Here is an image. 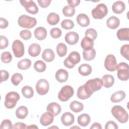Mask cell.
Listing matches in <instances>:
<instances>
[{
	"label": "cell",
	"mask_w": 129,
	"mask_h": 129,
	"mask_svg": "<svg viewBox=\"0 0 129 129\" xmlns=\"http://www.w3.org/2000/svg\"><path fill=\"white\" fill-rule=\"evenodd\" d=\"M126 96L125 93L122 90H119L113 93L110 97V100L113 103L119 102L122 101Z\"/></svg>",
	"instance_id": "21"
},
{
	"label": "cell",
	"mask_w": 129,
	"mask_h": 129,
	"mask_svg": "<svg viewBox=\"0 0 129 129\" xmlns=\"http://www.w3.org/2000/svg\"><path fill=\"white\" fill-rule=\"evenodd\" d=\"M77 97L82 100L87 99L91 96L87 92L83 85L79 87L77 90Z\"/></svg>",
	"instance_id": "34"
},
{
	"label": "cell",
	"mask_w": 129,
	"mask_h": 129,
	"mask_svg": "<svg viewBox=\"0 0 129 129\" xmlns=\"http://www.w3.org/2000/svg\"><path fill=\"white\" fill-rule=\"evenodd\" d=\"M101 80L103 83V86L106 88H110L114 83V78L111 75L106 74L102 77Z\"/></svg>",
	"instance_id": "27"
},
{
	"label": "cell",
	"mask_w": 129,
	"mask_h": 129,
	"mask_svg": "<svg viewBox=\"0 0 129 129\" xmlns=\"http://www.w3.org/2000/svg\"><path fill=\"white\" fill-rule=\"evenodd\" d=\"M75 121L74 115L70 112L63 113L61 116V123L65 126H69L74 123Z\"/></svg>",
	"instance_id": "15"
},
{
	"label": "cell",
	"mask_w": 129,
	"mask_h": 129,
	"mask_svg": "<svg viewBox=\"0 0 129 129\" xmlns=\"http://www.w3.org/2000/svg\"><path fill=\"white\" fill-rule=\"evenodd\" d=\"M62 14L66 17H71L75 14V9L69 5L66 6L62 9Z\"/></svg>",
	"instance_id": "39"
},
{
	"label": "cell",
	"mask_w": 129,
	"mask_h": 129,
	"mask_svg": "<svg viewBox=\"0 0 129 129\" xmlns=\"http://www.w3.org/2000/svg\"><path fill=\"white\" fill-rule=\"evenodd\" d=\"M12 60V55L9 51H5L1 54V60L5 63H10Z\"/></svg>",
	"instance_id": "42"
},
{
	"label": "cell",
	"mask_w": 129,
	"mask_h": 129,
	"mask_svg": "<svg viewBox=\"0 0 129 129\" xmlns=\"http://www.w3.org/2000/svg\"><path fill=\"white\" fill-rule=\"evenodd\" d=\"M112 115L121 123H126L128 121V114L127 111L121 106H114L111 110Z\"/></svg>",
	"instance_id": "2"
},
{
	"label": "cell",
	"mask_w": 129,
	"mask_h": 129,
	"mask_svg": "<svg viewBox=\"0 0 129 129\" xmlns=\"http://www.w3.org/2000/svg\"><path fill=\"white\" fill-rule=\"evenodd\" d=\"M42 58L46 62H51L55 58L54 52L50 48L45 49L42 53Z\"/></svg>",
	"instance_id": "23"
},
{
	"label": "cell",
	"mask_w": 129,
	"mask_h": 129,
	"mask_svg": "<svg viewBox=\"0 0 129 129\" xmlns=\"http://www.w3.org/2000/svg\"><path fill=\"white\" fill-rule=\"evenodd\" d=\"M61 106L56 102H51L47 106L46 110L50 112L54 116L58 115L61 111Z\"/></svg>",
	"instance_id": "16"
},
{
	"label": "cell",
	"mask_w": 129,
	"mask_h": 129,
	"mask_svg": "<svg viewBox=\"0 0 129 129\" xmlns=\"http://www.w3.org/2000/svg\"><path fill=\"white\" fill-rule=\"evenodd\" d=\"M31 65V61L28 58H24L19 61L17 63V67L18 69L22 70H26L28 69Z\"/></svg>",
	"instance_id": "35"
},
{
	"label": "cell",
	"mask_w": 129,
	"mask_h": 129,
	"mask_svg": "<svg viewBox=\"0 0 129 129\" xmlns=\"http://www.w3.org/2000/svg\"><path fill=\"white\" fill-rule=\"evenodd\" d=\"M9 45V40L8 38L3 35L0 36V49H3L8 47Z\"/></svg>",
	"instance_id": "48"
},
{
	"label": "cell",
	"mask_w": 129,
	"mask_h": 129,
	"mask_svg": "<svg viewBox=\"0 0 129 129\" xmlns=\"http://www.w3.org/2000/svg\"><path fill=\"white\" fill-rule=\"evenodd\" d=\"M0 127L1 129H11L13 128V126L11 121L10 119H6L3 120Z\"/></svg>",
	"instance_id": "47"
},
{
	"label": "cell",
	"mask_w": 129,
	"mask_h": 129,
	"mask_svg": "<svg viewBox=\"0 0 129 129\" xmlns=\"http://www.w3.org/2000/svg\"><path fill=\"white\" fill-rule=\"evenodd\" d=\"M85 37H88L94 40L97 37V32L94 29L89 28L85 31Z\"/></svg>",
	"instance_id": "43"
},
{
	"label": "cell",
	"mask_w": 129,
	"mask_h": 129,
	"mask_svg": "<svg viewBox=\"0 0 129 129\" xmlns=\"http://www.w3.org/2000/svg\"><path fill=\"white\" fill-rule=\"evenodd\" d=\"M74 22L70 19H65L61 22V27L66 30H71L74 28Z\"/></svg>",
	"instance_id": "40"
},
{
	"label": "cell",
	"mask_w": 129,
	"mask_h": 129,
	"mask_svg": "<svg viewBox=\"0 0 129 129\" xmlns=\"http://www.w3.org/2000/svg\"><path fill=\"white\" fill-rule=\"evenodd\" d=\"M118 128L117 124L113 121L110 120L107 122L105 125V129H117Z\"/></svg>",
	"instance_id": "50"
},
{
	"label": "cell",
	"mask_w": 129,
	"mask_h": 129,
	"mask_svg": "<svg viewBox=\"0 0 129 129\" xmlns=\"http://www.w3.org/2000/svg\"><path fill=\"white\" fill-rule=\"evenodd\" d=\"M81 46L84 50H89L93 48L94 40L90 38L84 37L81 42Z\"/></svg>",
	"instance_id": "26"
},
{
	"label": "cell",
	"mask_w": 129,
	"mask_h": 129,
	"mask_svg": "<svg viewBox=\"0 0 129 129\" xmlns=\"http://www.w3.org/2000/svg\"><path fill=\"white\" fill-rule=\"evenodd\" d=\"M120 52L122 56L128 60L129 57V45L128 44L123 45L120 48Z\"/></svg>",
	"instance_id": "44"
},
{
	"label": "cell",
	"mask_w": 129,
	"mask_h": 129,
	"mask_svg": "<svg viewBox=\"0 0 129 129\" xmlns=\"http://www.w3.org/2000/svg\"><path fill=\"white\" fill-rule=\"evenodd\" d=\"M18 23L21 27L31 29L35 26L37 24V20L34 17H31L26 15H22L19 17Z\"/></svg>",
	"instance_id": "3"
},
{
	"label": "cell",
	"mask_w": 129,
	"mask_h": 129,
	"mask_svg": "<svg viewBox=\"0 0 129 129\" xmlns=\"http://www.w3.org/2000/svg\"><path fill=\"white\" fill-rule=\"evenodd\" d=\"M50 34L52 38L56 39L59 38L61 36L62 34V31L59 28L54 27L50 30Z\"/></svg>",
	"instance_id": "45"
},
{
	"label": "cell",
	"mask_w": 129,
	"mask_h": 129,
	"mask_svg": "<svg viewBox=\"0 0 129 129\" xmlns=\"http://www.w3.org/2000/svg\"><path fill=\"white\" fill-rule=\"evenodd\" d=\"M28 114V110L25 106H20L16 110V116L19 119H24Z\"/></svg>",
	"instance_id": "30"
},
{
	"label": "cell",
	"mask_w": 129,
	"mask_h": 129,
	"mask_svg": "<svg viewBox=\"0 0 129 129\" xmlns=\"http://www.w3.org/2000/svg\"><path fill=\"white\" fill-rule=\"evenodd\" d=\"M125 9L124 3L120 1H117L113 3L112 6V11L117 14L122 13Z\"/></svg>",
	"instance_id": "22"
},
{
	"label": "cell",
	"mask_w": 129,
	"mask_h": 129,
	"mask_svg": "<svg viewBox=\"0 0 129 129\" xmlns=\"http://www.w3.org/2000/svg\"><path fill=\"white\" fill-rule=\"evenodd\" d=\"M57 55L59 57H63L67 53V46L63 43H59L56 48Z\"/></svg>",
	"instance_id": "36"
},
{
	"label": "cell",
	"mask_w": 129,
	"mask_h": 129,
	"mask_svg": "<svg viewBox=\"0 0 129 129\" xmlns=\"http://www.w3.org/2000/svg\"><path fill=\"white\" fill-rule=\"evenodd\" d=\"M78 124L83 127L87 126L91 121V118L89 114L83 113L80 115L77 118Z\"/></svg>",
	"instance_id": "28"
},
{
	"label": "cell",
	"mask_w": 129,
	"mask_h": 129,
	"mask_svg": "<svg viewBox=\"0 0 129 129\" xmlns=\"http://www.w3.org/2000/svg\"><path fill=\"white\" fill-rule=\"evenodd\" d=\"M12 48L16 57H21L24 54L25 49L24 44L19 39H16L12 43Z\"/></svg>",
	"instance_id": "9"
},
{
	"label": "cell",
	"mask_w": 129,
	"mask_h": 129,
	"mask_svg": "<svg viewBox=\"0 0 129 129\" xmlns=\"http://www.w3.org/2000/svg\"><path fill=\"white\" fill-rule=\"evenodd\" d=\"M96 54V50L93 48L89 50H83V56L84 59L87 61H90L94 59Z\"/></svg>",
	"instance_id": "33"
},
{
	"label": "cell",
	"mask_w": 129,
	"mask_h": 129,
	"mask_svg": "<svg viewBox=\"0 0 129 129\" xmlns=\"http://www.w3.org/2000/svg\"><path fill=\"white\" fill-rule=\"evenodd\" d=\"M117 37L121 41H129V28H123L119 29L116 33Z\"/></svg>",
	"instance_id": "24"
},
{
	"label": "cell",
	"mask_w": 129,
	"mask_h": 129,
	"mask_svg": "<svg viewBox=\"0 0 129 129\" xmlns=\"http://www.w3.org/2000/svg\"><path fill=\"white\" fill-rule=\"evenodd\" d=\"M34 68L35 70L39 73H42L45 71L46 65L43 61L41 60H37L34 64Z\"/></svg>",
	"instance_id": "38"
},
{
	"label": "cell",
	"mask_w": 129,
	"mask_h": 129,
	"mask_svg": "<svg viewBox=\"0 0 129 129\" xmlns=\"http://www.w3.org/2000/svg\"><path fill=\"white\" fill-rule=\"evenodd\" d=\"M76 20L78 24L83 27H87L90 24L89 18L85 14H79L76 18Z\"/></svg>",
	"instance_id": "18"
},
{
	"label": "cell",
	"mask_w": 129,
	"mask_h": 129,
	"mask_svg": "<svg viewBox=\"0 0 129 129\" xmlns=\"http://www.w3.org/2000/svg\"><path fill=\"white\" fill-rule=\"evenodd\" d=\"M59 21V15L55 13H49L47 17V22L50 25H55Z\"/></svg>",
	"instance_id": "31"
},
{
	"label": "cell",
	"mask_w": 129,
	"mask_h": 129,
	"mask_svg": "<svg viewBox=\"0 0 129 129\" xmlns=\"http://www.w3.org/2000/svg\"><path fill=\"white\" fill-rule=\"evenodd\" d=\"M9 25L8 20L4 18H0V28L1 29H5Z\"/></svg>",
	"instance_id": "52"
},
{
	"label": "cell",
	"mask_w": 129,
	"mask_h": 129,
	"mask_svg": "<svg viewBox=\"0 0 129 129\" xmlns=\"http://www.w3.org/2000/svg\"><path fill=\"white\" fill-rule=\"evenodd\" d=\"M37 2L39 5L43 8H45L48 7L51 3V1L48 0H38Z\"/></svg>",
	"instance_id": "51"
},
{
	"label": "cell",
	"mask_w": 129,
	"mask_h": 129,
	"mask_svg": "<svg viewBox=\"0 0 129 129\" xmlns=\"http://www.w3.org/2000/svg\"><path fill=\"white\" fill-rule=\"evenodd\" d=\"M116 70L117 76L118 78L122 81H126L128 80L129 78L128 65L127 63L121 62L117 65Z\"/></svg>",
	"instance_id": "7"
},
{
	"label": "cell",
	"mask_w": 129,
	"mask_h": 129,
	"mask_svg": "<svg viewBox=\"0 0 129 129\" xmlns=\"http://www.w3.org/2000/svg\"><path fill=\"white\" fill-rule=\"evenodd\" d=\"M81 60V56L79 52L74 51L71 52L69 56L64 60L63 64L69 69L73 68L75 65Z\"/></svg>",
	"instance_id": "5"
},
{
	"label": "cell",
	"mask_w": 129,
	"mask_h": 129,
	"mask_svg": "<svg viewBox=\"0 0 129 129\" xmlns=\"http://www.w3.org/2000/svg\"><path fill=\"white\" fill-rule=\"evenodd\" d=\"M119 19L117 17L114 16H111L108 18L106 21L107 26L111 29H115L117 28L119 26Z\"/></svg>",
	"instance_id": "25"
},
{
	"label": "cell",
	"mask_w": 129,
	"mask_h": 129,
	"mask_svg": "<svg viewBox=\"0 0 129 129\" xmlns=\"http://www.w3.org/2000/svg\"><path fill=\"white\" fill-rule=\"evenodd\" d=\"M55 77L58 82L63 83L67 81L69 77V73L68 71L64 69H59L55 73Z\"/></svg>",
	"instance_id": "17"
},
{
	"label": "cell",
	"mask_w": 129,
	"mask_h": 129,
	"mask_svg": "<svg viewBox=\"0 0 129 129\" xmlns=\"http://www.w3.org/2000/svg\"><path fill=\"white\" fill-rule=\"evenodd\" d=\"M22 95L26 98H31L34 95V91L32 88L29 86H24L21 90Z\"/></svg>",
	"instance_id": "37"
},
{
	"label": "cell",
	"mask_w": 129,
	"mask_h": 129,
	"mask_svg": "<svg viewBox=\"0 0 129 129\" xmlns=\"http://www.w3.org/2000/svg\"><path fill=\"white\" fill-rule=\"evenodd\" d=\"M117 61L115 56L110 54L107 55L104 60V67L105 69L110 72H113L116 70Z\"/></svg>",
	"instance_id": "11"
},
{
	"label": "cell",
	"mask_w": 129,
	"mask_h": 129,
	"mask_svg": "<svg viewBox=\"0 0 129 129\" xmlns=\"http://www.w3.org/2000/svg\"><path fill=\"white\" fill-rule=\"evenodd\" d=\"M28 53L29 54L32 56V57H35L38 56L41 51V47L39 45V44L33 43L30 45V46L28 47Z\"/></svg>",
	"instance_id": "20"
},
{
	"label": "cell",
	"mask_w": 129,
	"mask_h": 129,
	"mask_svg": "<svg viewBox=\"0 0 129 129\" xmlns=\"http://www.w3.org/2000/svg\"><path fill=\"white\" fill-rule=\"evenodd\" d=\"M74 94L73 88L69 85L63 86L58 93V98L62 102L68 101Z\"/></svg>",
	"instance_id": "8"
},
{
	"label": "cell",
	"mask_w": 129,
	"mask_h": 129,
	"mask_svg": "<svg viewBox=\"0 0 129 129\" xmlns=\"http://www.w3.org/2000/svg\"><path fill=\"white\" fill-rule=\"evenodd\" d=\"M19 94L15 91H11L7 93L5 96L4 102L5 106L8 109H12L15 107L18 101L20 99Z\"/></svg>",
	"instance_id": "4"
},
{
	"label": "cell",
	"mask_w": 129,
	"mask_h": 129,
	"mask_svg": "<svg viewBox=\"0 0 129 129\" xmlns=\"http://www.w3.org/2000/svg\"><path fill=\"white\" fill-rule=\"evenodd\" d=\"M70 108L73 112L78 113L83 110L84 105L82 103L75 100L71 102L70 104Z\"/></svg>",
	"instance_id": "32"
},
{
	"label": "cell",
	"mask_w": 129,
	"mask_h": 129,
	"mask_svg": "<svg viewBox=\"0 0 129 129\" xmlns=\"http://www.w3.org/2000/svg\"><path fill=\"white\" fill-rule=\"evenodd\" d=\"M90 129H93V128H95V129H101L102 128V126L101 125L98 123V122H94L92 125L90 127Z\"/></svg>",
	"instance_id": "55"
},
{
	"label": "cell",
	"mask_w": 129,
	"mask_h": 129,
	"mask_svg": "<svg viewBox=\"0 0 129 129\" xmlns=\"http://www.w3.org/2000/svg\"><path fill=\"white\" fill-rule=\"evenodd\" d=\"M66 42L70 45H75L79 41V36L74 31H70L67 33L64 37Z\"/></svg>",
	"instance_id": "14"
},
{
	"label": "cell",
	"mask_w": 129,
	"mask_h": 129,
	"mask_svg": "<svg viewBox=\"0 0 129 129\" xmlns=\"http://www.w3.org/2000/svg\"><path fill=\"white\" fill-rule=\"evenodd\" d=\"M108 14V9L106 5L103 3L99 4L92 10L91 14L95 19H102Z\"/></svg>",
	"instance_id": "6"
},
{
	"label": "cell",
	"mask_w": 129,
	"mask_h": 129,
	"mask_svg": "<svg viewBox=\"0 0 129 129\" xmlns=\"http://www.w3.org/2000/svg\"><path fill=\"white\" fill-rule=\"evenodd\" d=\"M92 71V67L87 63H83L78 68V72L83 76H87L91 74Z\"/></svg>",
	"instance_id": "29"
},
{
	"label": "cell",
	"mask_w": 129,
	"mask_h": 129,
	"mask_svg": "<svg viewBox=\"0 0 129 129\" xmlns=\"http://www.w3.org/2000/svg\"><path fill=\"white\" fill-rule=\"evenodd\" d=\"M1 74V82L2 83L3 82L7 81L9 78V73L6 70H2L0 71Z\"/></svg>",
	"instance_id": "49"
},
{
	"label": "cell",
	"mask_w": 129,
	"mask_h": 129,
	"mask_svg": "<svg viewBox=\"0 0 129 129\" xmlns=\"http://www.w3.org/2000/svg\"><path fill=\"white\" fill-rule=\"evenodd\" d=\"M54 116L49 111L45 112L43 113L40 118V122L41 124L43 126H47L51 124L54 119Z\"/></svg>",
	"instance_id": "13"
},
{
	"label": "cell",
	"mask_w": 129,
	"mask_h": 129,
	"mask_svg": "<svg viewBox=\"0 0 129 129\" xmlns=\"http://www.w3.org/2000/svg\"><path fill=\"white\" fill-rule=\"evenodd\" d=\"M21 5L24 7L25 10L30 14L35 15L38 12V8L33 1H20Z\"/></svg>",
	"instance_id": "12"
},
{
	"label": "cell",
	"mask_w": 129,
	"mask_h": 129,
	"mask_svg": "<svg viewBox=\"0 0 129 129\" xmlns=\"http://www.w3.org/2000/svg\"><path fill=\"white\" fill-rule=\"evenodd\" d=\"M67 2L69 4V6L72 7H75L78 6L80 3V0H68L67 1Z\"/></svg>",
	"instance_id": "54"
},
{
	"label": "cell",
	"mask_w": 129,
	"mask_h": 129,
	"mask_svg": "<svg viewBox=\"0 0 129 129\" xmlns=\"http://www.w3.org/2000/svg\"><path fill=\"white\" fill-rule=\"evenodd\" d=\"M23 76L20 73H15L11 77V82L14 86H18L23 80Z\"/></svg>",
	"instance_id": "41"
},
{
	"label": "cell",
	"mask_w": 129,
	"mask_h": 129,
	"mask_svg": "<svg viewBox=\"0 0 129 129\" xmlns=\"http://www.w3.org/2000/svg\"><path fill=\"white\" fill-rule=\"evenodd\" d=\"M35 37L38 40H42L47 36V30L43 27H38L35 29L34 32Z\"/></svg>",
	"instance_id": "19"
},
{
	"label": "cell",
	"mask_w": 129,
	"mask_h": 129,
	"mask_svg": "<svg viewBox=\"0 0 129 129\" xmlns=\"http://www.w3.org/2000/svg\"><path fill=\"white\" fill-rule=\"evenodd\" d=\"M26 124L22 122H17L13 125V128H26Z\"/></svg>",
	"instance_id": "53"
},
{
	"label": "cell",
	"mask_w": 129,
	"mask_h": 129,
	"mask_svg": "<svg viewBox=\"0 0 129 129\" xmlns=\"http://www.w3.org/2000/svg\"><path fill=\"white\" fill-rule=\"evenodd\" d=\"M20 36L24 40H29L31 38L32 34L30 31L27 29L22 30L19 33Z\"/></svg>",
	"instance_id": "46"
},
{
	"label": "cell",
	"mask_w": 129,
	"mask_h": 129,
	"mask_svg": "<svg viewBox=\"0 0 129 129\" xmlns=\"http://www.w3.org/2000/svg\"><path fill=\"white\" fill-rule=\"evenodd\" d=\"M37 93L40 95H44L47 93L49 89V84L48 81L44 79H39L35 86Z\"/></svg>",
	"instance_id": "10"
},
{
	"label": "cell",
	"mask_w": 129,
	"mask_h": 129,
	"mask_svg": "<svg viewBox=\"0 0 129 129\" xmlns=\"http://www.w3.org/2000/svg\"><path fill=\"white\" fill-rule=\"evenodd\" d=\"M87 92L91 96L95 91L100 90L103 86L102 81L99 78L90 79L83 85Z\"/></svg>",
	"instance_id": "1"
},
{
	"label": "cell",
	"mask_w": 129,
	"mask_h": 129,
	"mask_svg": "<svg viewBox=\"0 0 129 129\" xmlns=\"http://www.w3.org/2000/svg\"><path fill=\"white\" fill-rule=\"evenodd\" d=\"M26 128H38V127L37 126H36L35 124H31L29 126H27Z\"/></svg>",
	"instance_id": "56"
}]
</instances>
